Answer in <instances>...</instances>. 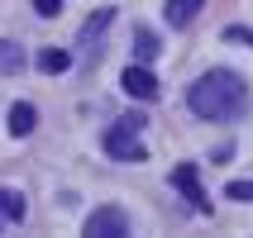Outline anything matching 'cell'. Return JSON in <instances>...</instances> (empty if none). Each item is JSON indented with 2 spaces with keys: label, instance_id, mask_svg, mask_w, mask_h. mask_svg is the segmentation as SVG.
I'll list each match as a JSON object with an SVG mask.
<instances>
[{
  "label": "cell",
  "instance_id": "cell-1",
  "mask_svg": "<svg viewBox=\"0 0 253 238\" xmlns=\"http://www.w3.org/2000/svg\"><path fill=\"white\" fill-rule=\"evenodd\" d=\"M186 100H191V110H196L201 119H239V114L249 110V86H244L234 71H206V76L186 91Z\"/></svg>",
  "mask_w": 253,
  "mask_h": 238
},
{
  "label": "cell",
  "instance_id": "cell-2",
  "mask_svg": "<svg viewBox=\"0 0 253 238\" xmlns=\"http://www.w3.org/2000/svg\"><path fill=\"white\" fill-rule=\"evenodd\" d=\"M105 153H110L115 162H143V157H148V143L134 134V124H115L110 134H105Z\"/></svg>",
  "mask_w": 253,
  "mask_h": 238
},
{
  "label": "cell",
  "instance_id": "cell-3",
  "mask_svg": "<svg viewBox=\"0 0 253 238\" xmlns=\"http://www.w3.org/2000/svg\"><path fill=\"white\" fill-rule=\"evenodd\" d=\"M82 234H86V238H120V234H129V219H125V210L100 205V210L82 224Z\"/></svg>",
  "mask_w": 253,
  "mask_h": 238
},
{
  "label": "cell",
  "instance_id": "cell-4",
  "mask_svg": "<svg viewBox=\"0 0 253 238\" xmlns=\"http://www.w3.org/2000/svg\"><path fill=\"white\" fill-rule=\"evenodd\" d=\"M120 86H125L134 100H158V76L143 67V62H134V67L120 71Z\"/></svg>",
  "mask_w": 253,
  "mask_h": 238
},
{
  "label": "cell",
  "instance_id": "cell-5",
  "mask_svg": "<svg viewBox=\"0 0 253 238\" xmlns=\"http://www.w3.org/2000/svg\"><path fill=\"white\" fill-rule=\"evenodd\" d=\"M172 186H177V191H182L186 200H191V205H196L201 214H211V200H206V191H201V176H196V167H172Z\"/></svg>",
  "mask_w": 253,
  "mask_h": 238
},
{
  "label": "cell",
  "instance_id": "cell-6",
  "mask_svg": "<svg viewBox=\"0 0 253 238\" xmlns=\"http://www.w3.org/2000/svg\"><path fill=\"white\" fill-rule=\"evenodd\" d=\"M115 24V10H96L91 19H86V29H82V53H96V43L105 38V29Z\"/></svg>",
  "mask_w": 253,
  "mask_h": 238
},
{
  "label": "cell",
  "instance_id": "cell-7",
  "mask_svg": "<svg viewBox=\"0 0 253 238\" xmlns=\"http://www.w3.org/2000/svg\"><path fill=\"white\" fill-rule=\"evenodd\" d=\"M206 10V0H168V10H163V19H168L172 29H186L196 14Z\"/></svg>",
  "mask_w": 253,
  "mask_h": 238
},
{
  "label": "cell",
  "instance_id": "cell-8",
  "mask_svg": "<svg viewBox=\"0 0 253 238\" xmlns=\"http://www.w3.org/2000/svg\"><path fill=\"white\" fill-rule=\"evenodd\" d=\"M34 124H39V110H34L29 100H19V105L10 110V134H14V138H29Z\"/></svg>",
  "mask_w": 253,
  "mask_h": 238
},
{
  "label": "cell",
  "instance_id": "cell-9",
  "mask_svg": "<svg viewBox=\"0 0 253 238\" xmlns=\"http://www.w3.org/2000/svg\"><path fill=\"white\" fill-rule=\"evenodd\" d=\"M0 71H5V76H19V71H24V48L14 38H0Z\"/></svg>",
  "mask_w": 253,
  "mask_h": 238
},
{
  "label": "cell",
  "instance_id": "cell-10",
  "mask_svg": "<svg viewBox=\"0 0 253 238\" xmlns=\"http://www.w3.org/2000/svg\"><path fill=\"white\" fill-rule=\"evenodd\" d=\"M39 67L48 71V76H62V71L72 67V57L62 53V48H43V53H39Z\"/></svg>",
  "mask_w": 253,
  "mask_h": 238
},
{
  "label": "cell",
  "instance_id": "cell-11",
  "mask_svg": "<svg viewBox=\"0 0 253 238\" xmlns=\"http://www.w3.org/2000/svg\"><path fill=\"white\" fill-rule=\"evenodd\" d=\"M158 53H163V43H158L148 29H139V34H134V57H139V62H153Z\"/></svg>",
  "mask_w": 253,
  "mask_h": 238
},
{
  "label": "cell",
  "instance_id": "cell-12",
  "mask_svg": "<svg viewBox=\"0 0 253 238\" xmlns=\"http://www.w3.org/2000/svg\"><path fill=\"white\" fill-rule=\"evenodd\" d=\"M229 200H253V181H229Z\"/></svg>",
  "mask_w": 253,
  "mask_h": 238
},
{
  "label": "cell",
  "instance_id": "cell-13",
  "mask_svg": "<svg viewBox=\"0 0 253 238\" xmlns=\"http://www.w3.org/2000/svg\"><path fill=\"white\" fill-rule=\"evenodd\" d=\"M34 10H39V14H48V19H53V14H62V0H34Z\"/></svg>",
  "mask_w": 253,
  "mask_h": 238
},
{
  "label": "cell",
  "instance_id": "cell-14",
  "mask_svg": "<svg viewBox=\"0 0 253 238\" xmlns=\"http://www.w3.org/2000/svg\"><path fill=\"white\" fill-rule=\"evenodd\" d=\"M225 43H249V48H253V34H249V29H225Z\"/></svg>",
  "mask_w": 253,
  "mask_h": 238
},
{
  "label": "cell",
  "instance_id": "cell-15",
  "mask_svg": "<svg viewBox=\"0 0 253 238\" xmlns=\"http://www.w3.org/2000/svg\"><path fill=\"white\" fill-rule=\"evenodd\" d=\"M0 224H5V205H0Z\"/></svg>",
  "mask_w": 253,
  "mask_h": 238
}]
</instances>
